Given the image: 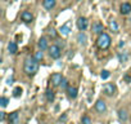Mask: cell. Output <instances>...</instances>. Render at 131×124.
Instances as JSON below:
<instances>
[{"label":"cell","instance_id":"cell-1","mask_svg":"<svg viewBox=\"0 0 131 124\" xmlns=\"http://www.w3.org/2000/svg\"><path fill=\"white\" fill-rule=\"evenodd\" d=\"M23 70L27 75H34L37 73L39 70V61L35 57H28L25 61V65H23Z\"/></svg>","mask_w":131,"mask_h":124},{"label":"cell","instance_id":"cell-2","mask_svg":"<svg viewBox=\"0 0 131 124\" xmlns=\"http://www.w3.org/2000/svg\"><path fill=\"white\" fill-rule=\"evenodd\" d=\"M111 44H112V40H111V36H109L107 32L100 34V35L98 36V39H96V45H98V48L102 49V50L108 49V48L111 47Z\"/></svg>","mask_w":131,"mask_h":124},{"label":"cell","instance_id":"cell-3","mask_svg":"<svg viewBox=\"0 0 131 124\" xmlns=\"http://www.w3.org/2000/svg\"><path fill=\"white\" fill-rule=\"evenodd\" d=\"M48 50H49V56H50L53 59H58V58L62 56V49H60V47L57 45V44L50 45Z\"/></svg>","mask_w":131,"mask_h":124},{"label":"cell","instance_id":"cell-4","mask_svg":"<svg viewBox=\"0 0 131 124\" xmlns=\"http://www.w3.org/2000/svg\"><path fill=\"white\" fill-rule=\"evenodd\" d=\"M63 79H64V78H63V76H62V74H59V73H54V74L51 75V78H50L51 84H53L54 87H59Z\"/></svg>","mask_w":131,"mask_h":124},{"label":"cell","instance_id":"cell-5","mask_svg":"<svg viewBox=\"0 0 131 124\" xmlns=\"http://www.w3.org/2000/svg\"><path fill=\"white\" fill-rule=\"evenodd\" d=\"M95 110L99 112V114H104L107 111V105L103 100H98L96 103H95Z\"/></svg>","mask_w":131,"mask_h":124},{"label":"cell","instance_id":"cell-6","mask_svg":"<svg viewBox=\"0 0 131 124\" xmlns=\"http://www.w3.org/2000/svg\"><path fill=\"white\" fill-rule=\"evenodd\" d=\"M77 29L80 31H85L88 29V20L85 17H80L77 20Z\"/></svg>","mask_w":131,"mask_h":124},{"label":"cell","instance_id":"cell-7","mask_svg":"<svg viewBox=\"0 0 131 124\" xmlns=\"http://www.w3.org/2000/svg\"><path fill=\"white\" fill-rule=\"evenodd\" d=\"M103 91H104V93L107 94V96H113L114 94V92H116V87L113 85V84H111V83H107L105 85H104V88H103Z\"/></svg>","mask_w":131,"mask_h":124},{"label":"cell","instance_id":"cell-8","mask_svg":"<svg viewBox=\"0 0 131 124\" xmlns=\"http://www.w3.org/2000/svg\"><path fill=\"white\" fill-rule=\"evenodd\" d=\"M21 20H22L23 22H26V23H30V22H32L34 16H32V13H31V12L25 11V12H22V14H21Z\"/></svg>","mask_w":131,"mask_h":124},{"label":"cell","instance_id":"cell-9","mask_svg":"<svg viewBox=\"0 0 131 124\" xmlns=\"http://www.w3.org/2000/svg\"><path fill=\"white\" fill-rule=\"evenodd\" d=\"M93 32H94V34H98V35L103 34V32H104V26H103V23H100V22H94V23H93Z\"/></svg>","mask_w":131,"mask_h":124},{"label":"cell","instance_id":"cell-10","mask_svg":"<svg viewBox=\"0 0 131 124\" xmlns=\"http://www.w3.org/2000/svg\"><path fill=\"white\" fill-rule=\"evenodd\" d=\"M119 12H121V14H123V16L130 14V13H131V4H130V3H122V4H121V8H119Z\"/></svg>","mask_w":131,"mask_h":124},{"label":"cell","instance_id":"cell-11","mask_svg":"<svg viewBox=\"0 0 131 124\" xmlns=\"http://www.w3.org/2000/svg\"><path fill=\"white\" fill-rule=\"evenodd\" d=\"M42 4H44V8H45V9L51 11V9L55 7V4H57V0H44Z\"/></svg>","mask_w":131,"mask_h":124},{"label":"cell","instance_id":"cell-12","mask_svg":"<svg viewBox=\"0 0 131 124\" xmlns=\"http://www.w3.org/2000/svg\"><path fill=\"white\" fill-rule=\"evenodd\" d=\"M39 48L41 49V50H46V49H49V45H48V39L46 38H41L40 40H39Z\"/></svg>","mask_w":131,"mask_h":124},{"label":"cell","instance_id":"cell-13","mask_svg":"<svg viewBox=\"0 0 131 124\" xmlns=\"http://www.w3.org/2000/svg\"><path fill=\"white\" fill-rule=\"evenodd\" d=\"M8 50H9L10 54H16V53L18 52V45H17V43H16V41H10V43L8 44Z\"/></svg>","mask_w":131,"mask_h":124},{"label":"cell","instance_id":"cell-14","mask_svg":"<svg viewBox=\"0 0 131 124\" xmlns=\"http://www.w3.org/2000/svg\"><path fill=\"white\" fill-rule=\"evenodd\" d=\"M127 118H128L127 111H126V110H123V109H121V110L118 111V119H119V121L125 123V121H127Z\"/></svg>","mask_w":131,"mask_h":124},{"label":"cell","instance_id":"cell-15","mask_svg":"<svg viewBox=\"0 0 131 124\" xmlns=\"http://www.w3.org/2000/svg\"><path fill=\"white\" fill-rule=\"evenodd\" d=\"M59 32H60L63 36H68V35H70V32H71V29H70V26H68V25H63V26H60Z\"/></svg>","mask_w":131,"mask_h":124},{"label":"cell","instance_id":"cell-16","mask_svg":"<svg viewBox=\"0 0 131 124\" xmlns=\"http://www.w3.org/2000/svg\"><path fill=\"white\" fill-rule=\"evenodd\" d=\"M67 93H68V97H70V98H76V97H77V88H75V87H68Z\"/></svg>","mask_w":131,"mask_h":124},{"label":"cell","instance_id":"cell-17","mask_svg":"<svg viewBox=\"0 0 131 124\" xmlns=\"http://www.w3.org/2000/svg\"><path fill=\"white\" fill-rule=\"evenodd\" d=\"M8 120H9V124H17V121H18V112L14 111V112L9 114Z\"/></svg>","mask_w":131,"mask_h":124},{"label":"cell","instance_id":"cell-18","mask_svg":"<svg viewBox=\"0 0 131 124\" xmlns=\"http://www.w3.org/2000/svg\"><path fill=\"white\" fill-rule=\"evenodd\" d=\"M109 27H111V30H112L113 32H117V31H118V23H117L114 20H111V21H109Z\"/></svg>","mask_w":131,"mask_h":124},{"label":"cell","instance_id":"cell-19","mask_svg":"<svg viewBox=\"0 0 131 124\" xmlns=\"http://www.w3.org/2000/svg\"><path fill=\"white\" fill-rule=\"evenodd\" d=\"M77 40H79L80 44H85V43H86V35H85L84 32H80V34L77 35Z\"/></svg>","mask_w":131,"mask_h":124},{"label":"cell","instance_id":"cell-20","mask_svg":"<svg viewBox=\"0 0 131 124\" xmlns=\"http://www.w3.org/2000/svg\"><path fill=\"white\" fill-rule=\"evenodd\" d=\"M54 98H55L54 92H53V91H48V92H46V100H48L49 102H53V101H54Z\"/></svg>","mask_w":131,"mask_h":124},{"label":"cell","instance_id":"cell-21","mask_svg":"<svg viewBox=\"0 0 131 124\" xmlns=\"http://www.w3.org/2000/svg\"><path fill=\"white\" fill-rule=\"evenodd\" d=\"M22 92H23V89H22L21 87H17V88H14V91H13V96H14V97H21V96H22Z\"/></svg>","mask_w":131,"mask_h":124},{"label":"cell","instance_id":"cell-22","mask_svg":"<svg viewBox=\"0 0 131 124\" xmlns=\"http://www.w3.org/2000/svg\"><path fill=\"white\" fill-rule=\"evenodd\" d=\"M9 103V100L7 98V97H2V98H0V105H2V107H7V105Z\"/></svg>","mask_w":131,"mask_h":124},{"label":"cell","instance_id":"cell-23","mask_svg":"<svg viewBox=\"0 0 131 124\" xmlns=\"http://www.w3.org/2000/svg\"><path fill=\"white\" fill-rule=\"evenodd\" d=\"M109 75H111V74H109V71H108V70H103V71L100 73V78H102L103 80L108 79V78H109Z\"/></svg>","mask_w":131,"mask_h":124},{"label":"cell","instance_id":"cell-24","mask_svg":"<svg viewBox=\"0 0 131 124\" xmlns=\"http://www.w3.org/2000/svg\"><path fill=\"white\" fill-rule=\"evenodd\" d=\"M34 57H35L37 61H41V59H42V57H44V53H42V50H40V52H36Z\"/></svg>","mask_w":131,"mask_h":124},{"label":"cell","instance_id":"cell-25","mask_svg":"<svg viewBox=\"0 0 131 124\" xmlns=\"http://www.w3.org/2000/svg\"><path fill=\"white\" fill-rule=\"evenodd\" d=\"M81 121H82V124H91V119L88 116V115H85V116H82V119H81Z\"/></svg>","mask_w":131,"mask_h":124},{"label":"cell","instance_id":"cell-26","mask_svg":"<svg viewBox=\"0 0 131 124\" xmlns=\"http://www.w3.org/2000/svg\"><path fill=\"white\" fill-rule=\"evenodd\" d=\"M60 87H62L63 89L67 91V89H68V80H67V79H63L62 83H60Z\"/></svg>","mask_w":131,"mask_h":124},{"label":"cell","instance_id":"cell-27","mask_svg":"<svg viewBox=\"0 0 131 124\" xmlns=\"http://www.w3.org/2000/svg\"><path fill=\"white\" fill-rule=\"evenodd\" d=\"M49 36H50V38H53V39H55V38H57V32H55V30H54V29H50V30H49Z\"/></svg>","mask_w":131,"mask_h":124},{"label":"cell","instance_id":"cell-28","mask_svg":"<svg viewBox=\"0 0 131 124\" xmlns=\"http://www.w3.org/2000/svg\"><path fill=\"white\" fill-rule=\"evenodd\" d=\"M118 57H119V61H121V62H126V61H127V56H126V54H122V53H121Z\"/></svg>","mask_w":131,"mask_h":124},{"label":"cell","instance_id":"cell-29","mask_svg":"<svg viewBox=\"0 0 131 124\" xmlns=\"http://www.w3.org/2000/svg\"><path fill=\"white\" fill-rule=\"evenodd\" d=\"M4 119H5V112H3V111H2V112H0V120L3 121Z\"/></svg>","mask_w":131,"mask_h":124},{"label":"cell","instance_id":"cell-30","mask_svg":"<svg viewBox=\"0 0 131 124\" xmlns=\"http://www.w3.org/2000/svg\"><path fill=\"white\" fill-rule=\"evenodd\" d=\"M123 79H125V82H127V83H130V82H131V78H130V75H125V78H123Z\"/></svg>","mask_w":131,"mask_h":124},{"label":"cell","instance_id":"cell-31","mask_svg":"<svg viewBox=\"0 0 131 124\" xmlns=\"http://www.w3.org/2000/svg\"><path fill=\"white\" fill-rule=\"evenodd\" d=\"M66 119H67V115H66V114H64L63 116H60V118H59V120H60V121H66Z\"/></svg>","mask_w":131,"mask_h":124}]
</instances>
